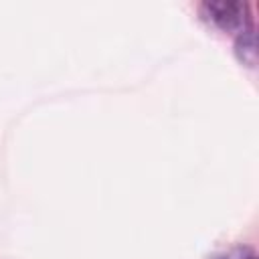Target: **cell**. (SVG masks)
Listing matches in <instances>:
<instances>
[{
  "label": "cell",
  "instance_id": "6da1fadb",
  "mask_svg": "<svg viewBox=\"0 0 259 259\" xmlns=\"http://www.w3.org/2000/svg\"><path fill=\"white\" fill-rule=\"evenodd\" d=\"M202 10L206 16L221 28L225 30H245L247 28V6L243 2H233V0H212L204 2Z\"/></svg>",
  "mask_w": 259,
  "mask_h": 259
},
{
  "label": "cell",
  "instance_id": "7a4b0ae2",
  "mask_svg": "<svg viewBox=\"0 0 259 259\" xmlns=\"http://www.w3.org/2000/svg\"><path fill=\"white\" fill-rule=\"evenodd\" d=\"M235 51H237V57L245 65H249V67L257 65V38H255V32L249 26L239 32L237 42H235Z\"/></svg>",
  "mask_w": 259,
  "mask_h": 259
},
{
  "label": "cell",
  "instance_id": "3957f363",
  "mask_svg": "<svg viewBox=\"0 0 259 259\" xmlns=\"http://www.w3.org/2000/svg\"><path fill=\"white\" fill-rule=\"evenodd\" d=\"M210 259H255V257H253V251L249 247H233L229 251L212 255Z\"/></svg>",
  "mask_w": 259,
  "mask_h": 259
}]
</instances>
